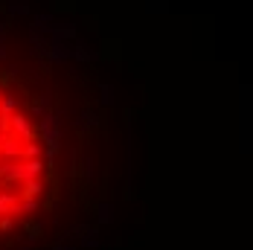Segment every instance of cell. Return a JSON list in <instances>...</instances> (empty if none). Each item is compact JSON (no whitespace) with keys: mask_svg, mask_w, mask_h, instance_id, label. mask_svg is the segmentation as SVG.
<instances>
[{"mask_svg":"<svg viewBox=\"0 0 253 250\" xmlns=\"http://www.w3.org/2000/svg\"><path fill=\"white\" fill-rule=\"evenodd\" d=\"M12 134L18 140H24V143H32L35 140V128H32V123L26 120L24 114H12Z\"/></svg>","mask_w":253,"mask_h":250,"instance_id":"1","label":"cell"},{"mask_svg":"<svg viewBox=\"0 0 253 250\" xmlns=\"http://www.w3.org/2000/svg\"><path fill=\"white\" fill-rule=\"evenodd\" d=\"M44 192V183L38 180V177H29V180H24V195L26 198H38Z\"/></svg>","mask_w":253,"mask_h":250,"instance_id":"2","label":"cell"},{"mask_svg":"<svg viewBox=\"0 0 253 250\" xmlns=\"http://www.w3.org/2000/svg\"><path fill=\"white\" fill-rule=\"evenodd\" d=\"M15 105H18V102H15V96H3V99H0V114L12 117V114H15Z\"/></svg>","mask_w":253,"mask_h":250,"instance_id":"3","label":"cell"},{"mask_svg":"<svg viewBox=\"0 0 253 250\" xmlns=\"http://www.w3.org/2000/svg\"><path fill=\"white\" fill-rule=\"evenodd\" d=\"M41 154V146L38 143H26L24 146V157H38Z\"/></svg>","mask_w":253,"mask_h":250,"instance_id":"4","label":"cell"},{"mask_svg":"<svg viewBox=\"0 0 253 250\" xmlns=\"http://www.w3.org/2000/svg\"><path fill=\"white\" fill-rule=\"evenodd\" d=\"M3 143H6V134H0V151H3Z\"/></svg>","mask_w":253,"mask_h":250,"instance_id":"5","label":"cell"},{"mask_svg":"<svg viewBox=\"0 0 253 250\" xmlns=\"http://www.w3.org/2000/svg\"><path fill=\"white\" fill-rule=\"evenodd\" d=\"M0 99H3V93H0Z\"/></svg>","mask_w":253,"mask_h":250,"instance_id":"6","label":"cell"}]
</instances>
